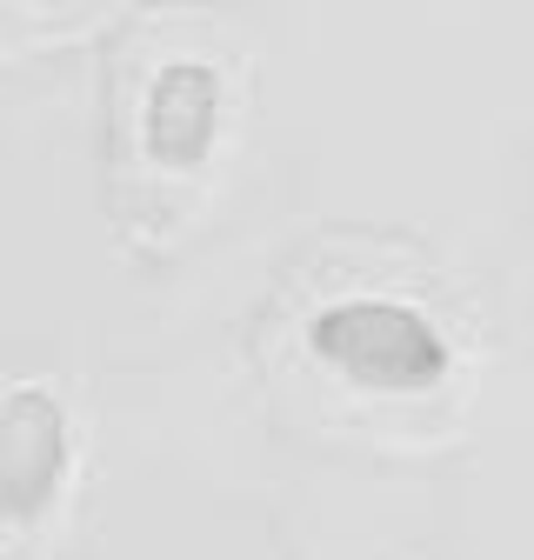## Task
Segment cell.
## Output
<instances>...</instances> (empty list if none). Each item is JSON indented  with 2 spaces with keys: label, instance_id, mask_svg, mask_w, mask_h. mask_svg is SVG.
Masks as SVG:
<instances>
[{
  "label": "cell",
  "instance_id": "6da1fadb",
  "mask_svg": "<svg viewBox=\"0 0 534 560\" xmlns=\"http://www.w3.org/2000/svg\"><path fill=\"white\" fill-rule=\"evenodd\" d=\"M307 347L327 368H341L355 387H381V394H415L448 374V340L400 301H334L314 314Z\"/></svg>",
  "mask_w": 534,
  "mask_h": 560
},
{
  "label": "cell",
  "instance_id": "7a4b0ae2",
  "mask_svg": "<svg viewBox=\"0 0 534 560\" xmlns=\"http://www.w3.org/2000/svg\"><path fill=\"white\" fill-rule=\"evenodd\" d=\"M67 480V413L47 387H14L0 400V514L34 521Z\"/></svg>",
  "mask_w": 534,
  "mask_h": 560
},
{
  "label": "cell",
  "instance_id": "3957f363",
  "mask_svg": "<svg viewBox=\"0 0 534 560\" xmlns=\"http://www.w3.org/2000/svg\"><path fill=\"white\" fill-rule=\"evenodd\" d=\"M214 127H221V74L208 60H167L141 107L148 154L161 167H200L214 148Z\"/></svg>",
  "mask_w": 534,
  "mask_h": 560
},
{
  "label": "cell",
  "instance_id": "277c9868",
  "mask_svg": "<svg viewBox=\"0 0 534 560\" xmlns=\"http://www.w3.org/2000/svg\"><path fill=\"white\" fill-rule=\"evenodd\" d=\"M27 8H54V0H27Z\"/></svg>",
  "mask_w": 534,
  "mask_h": 560
},
{
  "label": "cell",
  "instance_id": "5b68a950",
  "mask_svg": "<svg viewBox=\"0 0 534 560\" xmlns=\"http://www.w3.org/2000/svg\"><path fill=\"white\" fill-rule=\"evenodd\" d=\"M0 560H8V553H0Z\"/></svg>",
  "mask_w": 534,
  "mask_h": 560
}]
</instances>
